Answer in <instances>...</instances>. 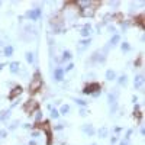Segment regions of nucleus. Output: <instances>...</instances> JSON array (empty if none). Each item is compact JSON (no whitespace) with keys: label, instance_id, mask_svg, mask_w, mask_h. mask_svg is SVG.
<instances>
[{"label":"nucleus","instance_id":"f257e3e1","mask_svg":"<svg viewBox=\"0 0 145 145\" xmlns=\"http://www.w3.org/2000/svg\"><path fill=\"white\" fill-rule=\"evenodd\" d=\"M41 87H42V78H41V76H39V72H35V76H33V78H32V81H31V84H29V92H31V94L39 92Z\"/></svg>","mask_w":145,"mask_h":145},{"label":"nucleus","instance_id":"f03ea898","mask_svg":"<svg viewBox=\"0 0 145 145\" xmlns=\"http://www.w3.org/2000/svg\"><path fill=\"white\" fill-rule=\"evenodd\" d=\"M39 109V104L36 100H26L25 104H23V112L26 115H32L33 112H36Z\"/></svg>","mask_w":145,"mask_h":145},{"label":"nucleus","instance_id":"7ed1b4c3","mask_svg":"<svg viewBox=\"0 0 145 145\" xmlns=\"http://www.w3.org/2000/svg\"><path fill=\"white\" fill-rule=\"evenodd\" d=\"M102 88V86L99 83H90L87 84L84 88H83V93L84 94H94V96H99V90Z\"/></svg>","mask_w":145,"mask_h":145},{"label":"nucleus","instance_id":"20e7f679","mask_svg":"<svg viewBox=\"0 0 145 145\" xmlns=\"http://www.w3.org/2000/svg\"><path fill=\"white\" fill-rule=\"evenodd\" d=\"M42 125H44V126H42V131L45 132V135H47V138H48L47 145H51V144H52V131H51V128H49V122L45 120Z\"/></svg>","mask_w":145,"mask_h":145},{"label":"nucleus","instance_id":"39448f33","mask_svg":"<svg viewBox=\"0 0 145 145\" xmlns=\"http://www.w3.org/2000/svg\"><path fill=\"white\" fill-rule=\"evenodd\" d=\"M94 12H96V9H94L92 5H88V6L80 9V13H81V16H84V17H92V16L94 15Z\"/></svg>","mask_w":145,"mask_h":145},{"label":"nucleus","instance_id":"423d86ee","mask_svg":"<svg viewBox=\"0 0 145 145\" xmlns=\"http://www.w3.org/2000/svg\"><path fill=\"white\" fill-rule=\"evenodd\" d=\"M22 92H23L22 86H16V87H13V90L9 93V100H15L19 94H22Z\"/></svg>","mask_w":145,"mask_h":145},{"label":"nucleus","instance_id":"0eeeda50","mask_svg":"<svg viewBox=\"0 0 145 145\" xmlns=\"http://www.w3.org/2000/svg\"><path fill=\"white\" fill-rule=\"evenodd\" d=\"M41 16V9H33L31 12H28V17H31L32 21H36Z\"/></svg>","mask_w":145,"mask_h":145},{"label":"nucleus","instance_id":"6e6552de","mask_svg":"<svg viewBox=\"0 0 145 145\" xmlns=\"http://www.w3.org/2000/svg\"><path fill=\"white\" fill-rule=\"evenodd\" d=\"M54 78L57 81H61L64 78V71L61 68H55V71H54Z\"/></svg>","mask_w":145,"mask_h":145},{"label":"nucleus","instance_id":"1a4fd4ad","mask_svg":"<svg viewBox=\"0 0 145 145\" xmlns=\"http://www.w3.org/2000/svg\"><path fill=\"white\" fill-rule=\"evenodd\" d=\"M81 36H84V38H88L90 36V33H92V28H90V25H86L83 29H81Z\"/></svg>","mask_w":145,"mask_h":145},{"label":"nucleus","instance_id":"9d476101","mask_svg":"<svg viewBox=\"0 0 145 145\" xmlns=\"http://www.w3.org/2000/svg\"><path fill=\"white\" fill-rule=\"evenodd\" d=\"M83 131L88 135V136H92V135H94V128H93V126L92 125H86L84 126V128H83Z\"/></svg>","mask_w":145,"mask_h":145},{"label":"nucleus","instance_id":"9b49d317","mask_svg":"<svg viewBox=\"0 0 145 145\" xmlns=\"http://www.w3.org/2000/svg\"><path fill=\"white\" fill-rule=\"evenodd\" d=\"M106 78H107L109 81L115 80V78H116V72H115L113 70H107V71H106Z\"/></svg>","mask_w":145,"mask_h":145},{"label":"nucleus","instance_id":"f8f14e48","mask_svg":"<svg viewBox=\"0 0 145 145\" xmlns=\"http://www.w3.org/2000/svg\"><path fill=\"white\" fill-rule=\"evenodd\" d=\"M10 71L13 72V74H15V72H17V71H19V67H21V64L19 62H16V61H13V62H10Z\"/></svg>","mask_w":145,"mask_h":145},{"label":"nucleus","instance_id":"ddd939ff","mask_svg":"<svg viewBox=\"0 0 145 145\" xmlns=\"http://www.w3.org/2000/svg\"><path fill=\"white\" fill-rule=\"evenodd\" d=\"M142 83H144V76L135 77V87H136V88H141V87H142Z\"/></svg>","mask_w":145,"mask_h":145},{"label":"nucleus","instance_id":"4468645a","mask_svg":"<svg viewBox=\"0 0 145 145\" xmlns=\"http://www.w3.org/2000/svg\"><path fill=\"white\" fill-rule=\"evenodd\" d=\"M58 112H60V115H67V113L70 112V106H68V104H62Z\"/></svg>","mask_w":145,"mask_h":145},{"label":"nucleus","instance_id":"2eb2a0df","mask_svg":"<svg viewBox=\"0 0 145 145\" xmlns=\"http://www.w3.org/2000/svg\"><path fill=\"white\" fill-rule=\"evenodd\" d=\"M12 54H13V47H10V45L6 47L5 48V55L6 57H12Z\"/></svg>","mask_w":145,"mask_h":145},{"label":"nucleus","instance_id":"dca6fc26","mask_svg":"<svg viewBox=\"0 0 145 145\" xmlns=\"http://www.w3.org/2000/svg\"><path fill=\"white\" fill-rule=\"evenodd\" d=\"M99 135H100V138H106L107 136V128H100L99 129Z\"/></svg>","mask_w":145,"mask_h":145},{"label":"nucleus","instance_id":"f3484780","mask_svg":"<svg viewBox=\"0 0 145 145\" xmlns=\"http://www.w3.org/2000/svg\"><path fill=\"white\" fill-rule=\"evenodd\" d=\"M33 54L32 52H26V61H28V64H32L33 62Z\"/></svg>","mask_w":145,"mask_h":145},{"label":"nucleus","instance_id":"a211bd4d","mask_svg":"<svg viewBox=\"0 0 145 145\" xmlns=\"http://www.w3.org/2000/svg\"><path fill=\"white\" fill-rule=\"evenodd\" d=\"M51 118H54V119L60 118V112L57 110V109H52V110H51Z\"/></svg>","mask_w":145,"mask_h":145},{"label":"nucleus","instance_id":"6ab92c4d","mask_svg":"<svg viewBox=\"0 0 145 145\" xmlns=\"http://www.w3.org/2000/svg\"><path fill=\"white\" fill-rule=\"evenodd\" d=\"M119 41H120V36H119V35H113V38H112L110 44H112V45H116Z\"/></svg>","mask_w":145,"mask_h":145},{"label":"nucleus","instance_id":"aec40b11","mask_svg":"<svg viewBox=\"0 0 145 145\" xmlns=\"http://www.w3.org/2000/svg\"><path fill=\"white\" fill-rule=\"evenodd\" d=\"M136 22H138V25H139V26H141L142 29L145 28V25H144V15H141V16H138V21H136Z\"/></svg>","mask_w":145,"mask_h":145},{"label":"nucleus","instance_id":"412c9836","mask_svg":"<svg viewBox=\"0 0 145 145\" xmlns=\"http://www.w3.org/2000/svg\"><path fill=\"white\" fill-rule=\"evenodd\" d=\"M120 48H122V51H123V52H126V51H129V49H131V47H129V44H128V42H123Z\"/></svg>","mask_w":145,"mask_h":145},{"label":"nucleus","instance_id":"4be33fe9","mask_svg":"<svg viewBox=\"0 0 145 145\" xmlns=\"http://www.w3.org/2000/svg\"><path fill=\"white\" fill-rule=\"evenodd\" d=\"M7 116H10V110H5L3 115H0V120H5Z\"/></svg>","mask_w":145,"mask_h":145},{"label":"nucleus","instance_id":"5701e85b","mask_svg":"<svg viewBox=\"0 0 145 145\" xmlns=\"http://www.w3.org/2000/svg\"><path fill=\"white\" fill-rule=\"evenodd\" d=\"M119 84H120V86L126 84V76H122V77H119Z\"/></svg>","mask_w":145,"mask_h":145},{"label":"nucleus","instance_id":"b1692460","mask_svg":"<svg viewBox=\"0 0 145 145\" xmlns=\"http://www.w3.org/2000/svg\"><path fill=\"white\" fill-rule=\"evenodd\" d=\"M76 103H77V104H80V106H83V107L87 104V103H86V100H81V99H76Z\"/></svg>","mask_w":145,"mask_h":145},{"label":"nucleus","instance_id":"393cba45","mask_svg":"<svg viewBox=\"0 0 145 145\" xmlns=\"http://www.w3.org/2000/svg\"><path fill=\"white\" fill-rule=\"evenodd\" d=\"M64 60H71V52L70 51H65L64 52Z\"/></svg>","mask_w":145,"mask_h":145},{"label":"nucleus","instance_id":"a878e982","mask_svg":"<svg viewBox=\"0 0 145 145\" xmlns=\"http://www.w3.org/2000/svg\"><path fill=\"white\" fill-rule=\"evenodd\" d=\"M41 119H42V113H41L39 110H36V123H38Z\"/></svg>","mask_w":145,"mask_h":145},{"label":"nucleus","instance_id":"bb28decb","mask_svg":"<svg viewBox=\"0 0 145 145\" xmlns=\"http://www.w3.org/2000/svg\"><path fill=\"white\" fill-rule=\"evenodd\" d=\"M80 44H81L83 47H86V45H88V44H90V38H86V39H83V41H81Z\"/></svg>","mask_w":145,"mask_h":145},{"label":"nucleus","instance_id":"cd10ccee","mask_svg":"<svg viewBox=\"0 0 145 145\" xmlns=\"http://www.w3.org/2000/svg\"><path fill=\"white\" fill-rule=\"evenodd\" d=\"M6 135H7V132H6V131H0V138H5Z\"/></svg>","mask_w":145,"mask_h":145},{"label":"nucleus","instance_id":"c85d7f7f","mask_svg":"<svg viewBox=\"0 0 145 145\" xmlns=\"http://www.w3.org/2000/svg\"><path fill=\"white\" fill-rule=\"evenodd\" d=\"M141 62H142V57H139L138 61H135V65H141Z\"/></svg>","mask_w":145,"mask_h":145},{"label":"nucleus","instance_id":"c756f323","mask_svg":"<svg viewBox=\"0 0 145 145\" xmlns=\"http://www.w3.org/2000/svg\"><path fill=\"white\" fill-rule=\"evenodd\" d=\"M72 67H74V65H72V64H68V65L65 67V70H67V71H70V70H72Z\"/></svg>","mask_w":145,"mask_h":145},{"label":"nucleus","instance_id":"7c9ffc66","mask_svg":"<svg viewBox=\"0 0 145 145\" xmlns=\"http://www.w3.org/2000/svg\"><path fill=\"white\" fill-rule=\"evenodd\" d=\"M110 142H112V144L118 142V138H116V136H112V138H110Z\"/></svg>","mask_w":145,"mask_h":145},{"label":"nucleus","instance_id":"2f4dec72","mask_svg":"<svg viewBox=\"0 0 145 145\" xmlns=\"http://www.w3.org/2000/svg\"><path fill=\"white\" fill-rule=\"evenodd\" d=\"M80 115H81V116H86V115H87V112L84 110V109H81V110H80Z\"/></svg>","mask_w":145,"mask_h":145},{"label":"nucleus","instance_id":"473e14b6","mask_svg":"<svg viewBox=\"0 0 145 145\" xmlns=\"http://www.w3.org/2000/svg\"><path fill=\"white\" fill-rule=\"evenodd\" d=\"M32 136H39V132H38V131H35V132H32Z\"/></svg>","mask_w":145,"mask_h":145},{"label":"nucleus","instance_id":"72a5a7b5","mask_svg":"<svg viewBox=\"0 0 145 145\" xmlns=\"http://www.w3.org/2000/svg\"><path fill=\"white\" fill-rule=\"evenodd\" d=\"M119 145H128V142H126V141H122V142H120Z\"/></svg>","mask_w":145,"mask_h":145},{"label":"nucleus","instance_id":"f704fd0d","mask_svg":"<svg viewBox=\"0 0 145 145\" xmlns=\"http://www.w3.org/2000/svg\"><path fill=\"white\" fill-rule=\"evenodd\" d=\"M29 145H36V142H35V141H31V142H29Z\"/></svg>","mask_w":145,"mask_h":145},{"label":"nucleus","instance_id":"c9c22d12","mask_svg":"<svg viewBox=\"0 0 145 145\" xmlns=\"http://www.w3.org/2000/svg\"><path fill=\"white\" fill-rule=\"evenodd\" d=\"M3 67H5V64H0V70H3Z\"/></svg>","mask_w":145,"mask_h":145},{"label":"nucleus","instance_id":"e433bc0d","mask_svg":"<svg viewBox=\"0 0 145 145\" xmlns=\"http://www.w3.org/2000/svg\"><path fill=\"white\" fill-rule=\"evenodd\" d=\"M92 145H97V144H92Z\"/></svg>","mask_w":145,"mask_h":145},{"label":"nucleus","instance_id":"4c0bfd02","mask_svg":"<svg viewBox=\"0 0 145 145\" xmlns=\"http://www.w3.org/2000/svg\"><path fill=\"white\" fill-rule=\"evenodd\" d=\"M0 5H2V2H0Z\"/></svg>","mask_w":145,"mask_h":145}]
</instances>
